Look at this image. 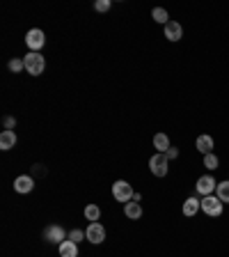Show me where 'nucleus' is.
<instances>
[{"label":"nucleus","mask_w":229,"mask_h":257,"mask_svg":"<svg viewBox=\"0 0 229 257\" xmlns=\"http://www.w3.org/2000/svg\"><path fill=\"white\" fill-rule=\"evenodd\" d=\"M133 195H135V191H133V186L128 182H124V179H119V182H115L112 184V198L117 200V202H131L133 200Z\"/></svg>","instance_id":"nucleus-1"},{"label":"nucleus","mask_w":229,"mask_h":257,"mask_svg":"<svg viewBox=\"0 0 229 257\" xmlns=\"http://www.w3.org/2000/svg\"><path fill=\"white\" fill-rule=\"evenodd\" d=\"M23 62H26V71L32 76H42L44 74V67H46V60H44L42 53H28L26 58H23Z\"/></svg>","instance_id":"nucleus-2"},{"label":"nucleus","mask_w":229,"mask_h":257,"mask_svg":"<svg viewBox=\"0 0 229 257\" xmlns=\"http://www.w3.org/2000/svg\"><path fill=\"white\" fill-rule=\"evenodd\" d=\"M222 209H224V202L218 195H206V198H202V211L206 216H211V218H218V216L222 214Z\"/></svg>","instance_id":"nucleus-3"},{"label":"nucleus","mask_w":229,"mask_h":257,"mask_svg":"<svg viewBox=\"0 0 229 257\" xmlns=\"http://www.w3.org/2000/svg\"><path fill=\"white\" fill-rule=\"evenodd\" d=\"M149 170H151V175H156V177H165L167 175V170H170V159H167L165 154H154L149 159Z\"/></svg>","instance_id":"nucleus-4"},{"label":"nucleus","mask_w":229,"mask_h":257,"mask_svg":"<svg viewBox=\"0 0 229 257\" xmlns=\"http://www.w3.org/2000/svg\"><path fill=\"white\" fill-rule=\"evenodd\" d=\"M215 188H218V184H215V179L211 175H202L197 179V184H195V191H197V195H202V198L213 195Z\"/></svg>","instance_id":"nucleus-5"},{"label":"nucleus","mask_w":229,"mask_h":257,"mask_svg":"<svg viewBox=\"0 0 229 257\" xmlns=\"http://www.w3.org/2000/svg\"><path fill=\"white\" fill-rule=\"evenodd\" d=\"M26 44L32 53H39V48L46 44V37H44V32L39 30V28H32V30H28V35H26Z\"/></svg>","instance_id":"nucleus-6"},{"label":"nucleus","mask_w":229,"mask_h":257,"mask_svg":"<svg viewBox=\"0 0 229 257\" xmlns=\"http://www.w3.org/2000/svg\"><path fill=\"white\" fill-rule=\"evenodd\" d=\"M85 239L90 241V243H101V241L106 239V227H103L99 220H96V223H90L85 230Z\"/></svg>","instance_id":"nucleus-7"},{"label":"nucleus","mask_w":229,"mask_h":257,"mask_svg":"<svg viewBox=\"0 0 229 257\" xmlns=\"http://www.w3.org/2000/svg\"><path fill=\"white\" fill-rule=\"evenodd\" d=\"M44 236H46V241L58 243V246L62 243V241H67V232H64V227H60V225H51V227H46Z\"/></svg>","instance_id":"nucleus-8"},{"label":"nucleus","mask_w":229,"mask_h":257,"mask_svg":"<svg viewBox=\"0 0 229 257\" xmlns=\"http://www.w3.org/2000/svg\"><path fill=\"white\" fill-rule=\"evenodd\" d=\"M32 188H35V179H32L30 175H21L14 179V191L21 193V195H26V193H32Z\"/></svg>","instance_id":"nucleus-9"},{"label":"nucleus","mask_w":229,"mask_h":257,"mask_svg":"<svg viewBox=\"0 0 229 257\" xmlns=\"http://www.w3.org/2000/svg\"><path fill=\"white\" fill-rule=\"evenodd\" d=\"M165 37L170 39V42H179V39L183 37V28L179 21H170L165 26Z\"/></svg>","instance_id":"nucleus-10"},{"label":"nucleus","mask_w":229,"mask_h":257,"mask_svg":"<svg viewBox=\"0 0 229 257\" xmlns=\"http://www.w3.org/2000/svg\"><path fill=\"white\" fill-rule=\"evenodd\" d=\"M195 147H197V152H202L204 156L206 154H213V138L211 136H197V140H195Z\"/></svg>","instance_id":"nucleus-11"},{"label":"nucleus","mask_w":229,"mask_h":257,"mask_svg":"<svg viewBox=\"0 0 229 257\" xmlns=\"http://www.w3.org/2000/svg\"><path fill=\"white\" fill-rule=\"evenodd\" d=\"M58 250H60V257H78V243H74L71 239H67L58 246Z\"/></svg>","instance_id":"nucleus-12"},{"label":"nucleus","mask_w":229,"mask_h":257,"mask_svg":"<svg viewBox=\"0 0 229 257\" xmlns=\"http://www.w3.org/2000/svg\"><path fill=\"white\" fill-rule=\"evenodd\" d=\"M124 214H126V218H131V220H138V218H142V204L140 202H126L124 204Z\"/></svg>","instance_id":"nucleus-13"},{"label":"nucleus","mask_w":229,"mask_h":257,"mask_svg":"<svg viewBox=\"0 0 229 257\" xmlns=\"http://www.w3.org/2000/svg\"><path fill=\"white\" fill-rule=\"evenodd\" d=\"M199 209H202V200H197V198H188L186 202H183V216H188V218H190V216H195L199 211Z\"/></svg>","instance_id":"nucleus-14"},{"label":"nucleus","mask_w":229,"mask_h":257,"mask_svg":"<svg viewBox=\"0 0 229 257\" xmlns=\"http://www.w3.org/2000/svg\"><path fill=\"white\" fill-rule=\"evenodd\" d=\"M16 145V134L14 131H3V134H0V150H12V147H14Z\"/></svg>","instance_id":"nucleus-15"},{"label":"nucleus","mask_w":229,"mask_h":257,"mask_svg":"<svg viewBox=\"0 0 229 257\" xmlns=\"http://www.w3.org/2000/svg\"><path fill=\"white\" fill-rule=\"evenodd\" d=\"M154 147L160 152V154H165L167 150H170V138H167V134H156L154 136Z\"/></svg>","instance_id":"nucleus-16"},{"label":"nucleus","mask_w":229,"mask_h":257,"mask_svg":"<svg viewBox=\"0 0 229 257\" xmlns=\"http://www.w3.org/2000/svg\"><path fill=\"white\" fill-rule=\"evenodd\" d=\"M215 195H218L220 200H222L224 204H229V179L227 182H220L218 188H215Z\"/></svg>","instance_id":"nucleus-17"},{"label":"nucleus","mask_w":229,"mask_h":257,"mask_svg":"<svg viewBox=\"0 0 229 257\" xmlns=\"http://www.w3.org/2000/svg\"><path fill=\"white\" fill-rule=\"evenodd\" d=\"M151 16H154V21H156V23H163V26H167V23H170L167 10H163V7H156V10L151 12Z\"/></svg>","instance_id":"nucleus-18"},{"label":"nucleus","mask_w":229,"mask_h":257,"mask_svg":"<svg viewBox=\"0 0 229 257\" xmlns=\"http://www.w3.org/2000/svg\"><path fill=\"white\" fill-rule=\"evenodd\" d=\"M99 216H101L99 204H87V207H85V218L92 220V223H96V220H99Z\"/></svg>","instance_id":"nucleus-19"},{"label":"nucleus","mask_w":229,"mask_h":257,"mask_svg":"<svg viewBox=\"0 0 229 257\" xmlns=\"http://www.w3.org/2000/svg\"><path fill=\"white\" fill-rule=\"evenodd\" d=\"M7 67H10V71H14V74H19V71H21V69H26V62H23L21 58H14V60H10V64H7Z\"/></svg>","instance_id":"nucleus-20"},{"label":"nucleus","mask_w":229,"mask_h":257,"mask_svg":"<svg viewBox=\"0 0 229 257\" xmlns=\"http://www.w3.org/2000/svg\"><path fill=\"white\" fill-rule=\"evenodd\" d=\"M204 168L215 170V168H218V156H215V154H206V156H204Z\"/></svg>","instance_id":"nucleus-21"},{"label":"nucleus","mask_w":229,"mask_h":257,"mask_svg":"<svg viewBox=\"0 0 229 257\" xmlns=\"http://www.w3.org/2000/svg\"><path fill=\"white\" fill-rule=\"evenodd\" d=\"M110 5H112L110 0H96V3H94L96 12H108V10H110Z\"/></svg>","instance_id":"nucleus-22"},{"label":"nucleus","mask_w":229,"mask_h":257,"mask_svg":"<svg viewBox=\"0 0 229 257\" xmlns=\"http://www.w3.org/2000/svg\"><path fill=\"white\" fill-rule=\"evenodd\" d=\"M69 239L74 241V243H78V241L85 239V232H83V230H71L69 232Z\"/></svg>","instance_id":"nucleus-23"},{"label":"nucleus","mask_w":229,"mask_h":257,"mask_svg":"<svg viewBox=\"0 0 229 257\" xmlns=\"http://www.w3.org/2000/svg\"><path fill=\"white\" fill-rule=\"evenodd\" d=\"M165 156H167L170 161H172V159H176V156H179V150H176V147H170V150L165 152Z\"/></svg>","instance_id":"nucleus-24"},{"label":"nucleus","mask_w":229,"mask_h":257,"mask_svg":"<svg viewBox=\"0 0 229 257\" xmlns=\"http://www.w3.org/2000/svg\"><path fill=\"white\" fill-rule=\"evenodd\" d=\"M14 124H16L14 117H5V128H7V131H12V126H14Z\"/></svg>","instance_id":"nucleus-25"}]
</instances>
